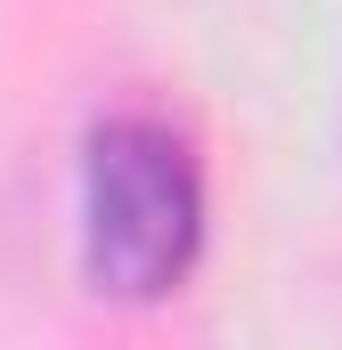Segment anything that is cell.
I'll use <instances>...</instances> for the list:
<instances>
[{
	"label": "cell",
	"mask_w": 342,
	"mask_h": 350,
	"mask_svg": "<svg viewBox=\"0 0 342 350\" xmlns=\"http://www.w3.org/2000/svg\"><path fill=\"white\" fill-rule=\"evenodd\" d=\"M74 220H82V277L98 301L147 310L171 301L212 237L204 163L187 131L163 114H98L82 131V172H74Z\"/></svg>",
	"instance_id": "6da1fadb"
}]
</instances>
